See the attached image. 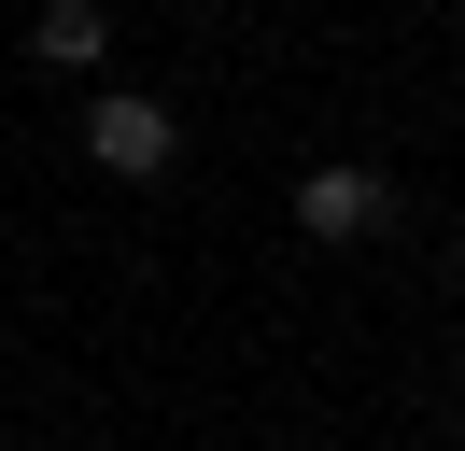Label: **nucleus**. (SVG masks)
I'll return each mask as SVG.
<instances>
[{"label": "nucleus", "mask_w": 465, "mask_h": 451, "mask_svg": "<svg viewBox=\"0 0 465 451\" xmlns=\"http://www.w3.org/2000/svg\"><path fill=\"white\" fill-rule=\"evenodd\" d=\"M170 155H183V113H170V99H142V85L85 99V169H114V184H155Z\"/></svg>", "instance_id": "nucleus-1"}, {"label": "nucleus", "mask_w": 465, "mask_h": 451, "mask_svg": "<svg viewBox=\"0 0 465 451\" xmlns=\"http://www.w3.org/2000/svg\"><path fill=\"white\" fill-rule=\"evenodd\" d=\"M29 56H43V71H99V56H114V15H99V0H43Z\"/></svg>", "instance_id": "nucleus-3"}, {"label": "nucleus", "mask_w": 465, "mask_h": 451, "mask_svg": "<svg viewBox=\"0 0 465 451\" xmlns=\"http://www.w3.org/2000/svg\"><path fill=\"white\" fill-rule=\"evenodd\" d=\"M296 226H311V240H381V226H395V184L352 169V155H324V169H296Z\"/></svg>", "instance_id": "nucleus-2"}]
</instances>
